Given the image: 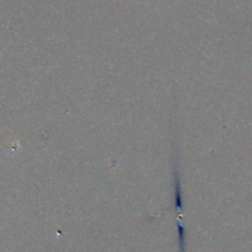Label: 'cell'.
I'll return each mask as SVG.
<instances>
[{
    "label": "cell",
    "mask_w": 252,
    "mask_h": 252,
    "mask_svg": "<svg viewBox=\"0 0 252 252\" xmlns=\"http://www.w3.org/2000/svg\"><path fill=\"white\" fill-rule=\"evenodd\" d=\"M174 196H175V208L177 213L181 214L184 211V197H182V184L181 177H180L179 166L175 165V174H174Z\"/></svg>",
    "instance_id": "6da1fadb"
},
{
    "label": "cell",
    "mask_w": 252,
    "mask_h": 252,
    "mask_svg": "<svg viewBox=\"0 0 252 252\" xmlns=\"http://www.w3.org/2000/svg\"><path fill=\"white\" fill-rule=\"evenodd\" d=\"M177 231H179L180 252H186V229L180 221H177Z\"/></svg>",
    "instance_id": "7a4b0ae2"
}]
</instances>
